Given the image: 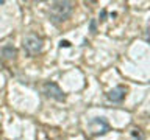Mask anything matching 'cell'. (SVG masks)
Segmentation results:
<instances>
[{
  "mask_svg": "<svg viewBox=\"0 0 150 140\" xmlns=\"http://www.w3.org/2000/svg\"><path fill=\"white\" fill-rule=\"evenodd\" d=\"M74 11V3L72 2H53L49 8V16L55 23L64 22Z\"/></svg>",
  "mask_w": 150,
  "mask_h": 140,
  "instance_id": "6da1fadb",
  "label": "cell"
},
{
  "mask_svg": "<svg viewBox=\"0 0 150 140\" xmlns=\"http://www.w3.org/2000/svg\"><path fill=\"white\" fill-rule=\"evenodd\" d=\"M23 48L30 56H35L38 53H41L44 48V41L42 37L36 36V34H27L23 37Z\"/></svg>",
  "mask_w": 150,
  "mask_h": 140,
  "instance_id": "7a4b0ae2",
  "label": "cell"
},
{
  "mask_svg": "<svg viewBox=\"0 0 150 140\" xmlns=\"http://www.w3.org/2000/svg\"><path fill=\"white\" fill-rule=\"evenodd\" d=\"M42 92L45 93V97L52 98V100H56V101H64L66 100L64 92L61 90L59 86L55 83H45L44 86H42Z\"/></svg>",
  "mask_w": 150,
  "mask_h": 140,
  "instance_id": "3957f363",
  "label": "cell"
},
{
  "mask_svg": "<svg viewBox=\"0 0 150 140\" xmlns=\"http://www.w3.org/2000/svg\"><path fill=\"white\" fill-rule=\"evenodd\" d=\"M108 129H110V125H108V121L103 118V117H96V118H92L89 121V131H91L94 135L105 134Z\"/></svg>",
  "mask_w": 150,
  "mask_h": 140,
  "instance_id": "277c9868",
  "label": "cell"
},
{
  "mask_svg": "<svg viewBox=\"0 0 150 140\" xmlns=\"http://www.w3.org/2000/svg\"><path fill=\"white\" fill-rule=\"evenodd\" d=\"M125 95H127V89L122 87V86H117V87L111 89V90L106 93V98L111 103H120L125 98Z\"/></svg>",
  "mask_w": 150,
  "mask_h": 140,
  "instance_id": "5b68a950",
  "label": "cell"
},
{
  "mask_svg": "<svg viewBox=\"0 0 150 140\" xmlns=\"http://www.w3.org/2000/svg\"><path fill=\"white\" fill-rule=\"evenodd\" d=\"M16 55H17V50L14 48L13 45H6V47H3V48H2V56L5 59H14V58H16Z\"/></svg>",
  "mask_w": 150,
  "mask_h": 140,
  "instance_id": "8992f818",
  "label": "cell"
},
{
  "mask_svg": "<svg viewBox=\"0 0 150 140\" xmlns=\"http://www.w3.org/2000/svg\"><path fill=\"white\" fill-rule=\"evenodd\" d=\"M131 135H133V139H134V140H144V139H142V135H141V132H139L138 129H133Z\"/></svg>",
  "mask_w": 150,
  "mask_h": 140,
  "instance_id": "52a82bcc",
  "label": "cell"
},
{
  "mask_svg": "<svg viewBox=\"0 0 150 140\" xmlns=\"http://www.w3.org/2000/svg\"><path fill=\"white\" fill-rule=\"evenodd\" d=\"M91 31H92V33H96V20H92V22H91Z\"/></svg>",
  "mask_w": 150,
  "mask_h": 140,
  "instance_id": "ba28073f",
  "label": "cell"
},
{
  "mask_svg": "<svg viewBox=\"0 0 150 140\" xmlns=\"http://www.w3.org/2000/svg\"><path fill=\"white\" fill-rule=\"evenodd\" d=\"M59 45H61V47H69L70 44H69L67 41H61V44H59Z\"/></svg>",
  "mask_w": 150,
  "mask_h": 140,
  "instance_id": "9c48e42d",
  "label": "cell"
}]
</instances>
